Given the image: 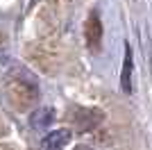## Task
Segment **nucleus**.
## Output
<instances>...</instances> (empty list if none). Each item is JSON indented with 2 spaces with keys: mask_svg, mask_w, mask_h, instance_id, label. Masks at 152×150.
I'll use <instances>...</instances> for the list:
<instances>
[{
  "mask_svg": "<svg viewBox=\"0 0 152 150\" xmlns=\"http://www.w3.org/2000/svg\"><path fill=\"white\" fill-rule=\"evenodd\" d=\"M68 141H70L68 130H55V132H48V137L41 141V146H43L45 150H61Z\"/></svg>",
  "mask_w": 152,
  "mask_h": 150,
  "instance_id": "obj_1",
  "label": "nucleus"
},
{
  "mask_svg": "<svg viewBox=\"0 0 152 150\" xmlns=\"http://www.w3.org/2000/svg\"><path fill=\"white\" fill-rule=\"evenodd\" d=\"M100 39H102V23L98 21V14H91L89 23H86V41L91 43V48H95Z\"/></svg>",
  "mask_w": 152,
  "mask_h": 150,
  "instance_id": "obj_2",
  "label": "nucleus"
},
{
  "mask_svg": "<svg viewBox=\"0 0 152 150\" xmlns=\"http://www.w3.org/2000/svg\"><path fill=\"white\" fill-rule=\"evenodd\" d=\"M129 75H132V52H129V48H125V64H123V75H121V84H123V89H125V93L132 91Z\"/></svg>",
  "mask_w": 152,
  "mask_h": 150,
  "instance_id": "obj_3",
  "label": "nucleus"
},
{
  "mask_svg": "<svg viewBox=\"0 0 152 150\" xmlns=\"http://www.w3.org/2000/svg\"><path fill=\"white\" fill-rule=\"evenodd\" d=\"M52 109H39L37 114H32V125L34 127H48L52 123Z\"/></svg>",
  "mask_w": 152,
  "mask_h": 150,
  "instance_id": "obj_4",
  "label": "nucleus"
},
{
  "mask_svg": "<svg viewBox=\"0 0 152 150\" xmlns=\"http://www.w3.org/2000/svg\"><path fill=\"white\" fill-rule=\"evenodd\" d=\"M77 150H86V148H77Z\"/></svg>",
  "mask_w": 152,
  "mask_h": 150,
  "instance_id": "obj_5",
  "label": "nucleus"
}]
</instances>
